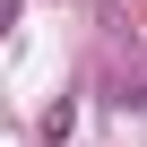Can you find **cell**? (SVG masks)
Instances as JSON below:
<instances>
[{
  "label": "cell",
  "instance_id": "1",
  "mask_svg": "<svg viewBox=\"0 0 147 147\" xmlns=\"http://www.w3.org/2000/svg\"><path fill=\"white\" fill-rule=\"evenodd\" d=\"M9 26H18V0H0V35H9Z\"/></svg>",
  "mask_w": 147,
  "mask_h": 147
}]
</instances>
